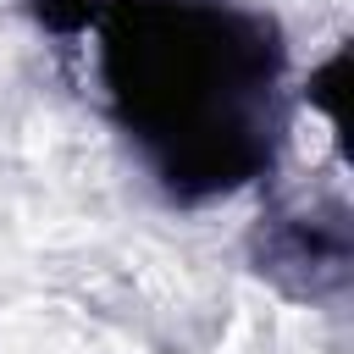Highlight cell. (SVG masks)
<instances>
[{
	"instance_id": "1",
	"label": "cell",
	"mask_w": 354,
	"mask_h": 354,
	"mask_svg": "<svg viewBox=\"0 0 354 354\" xmlns=\"http://www.w3.org/2000/svg\"><path fill=\"white\" fill-rule=\"evenodd\" d=\"M111 66L171 183L227 188L260 160L243 105L271 83L277 55L254 22L210 6H138L111 33Z\"/></svg>"
}]
</instances>
